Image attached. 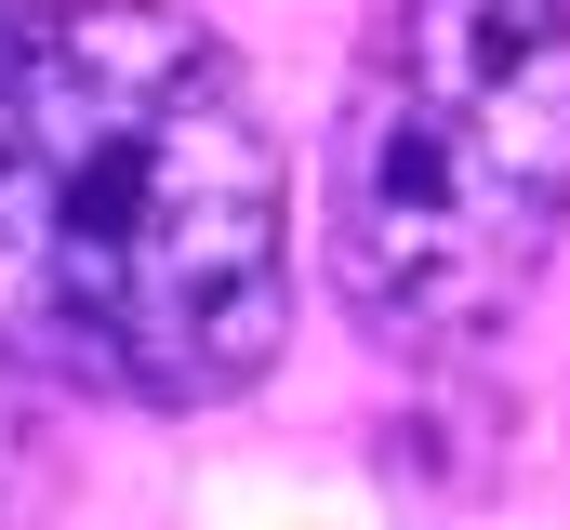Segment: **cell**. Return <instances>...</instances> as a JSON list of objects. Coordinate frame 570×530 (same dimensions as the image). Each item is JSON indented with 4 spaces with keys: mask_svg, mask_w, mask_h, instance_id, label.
Listing matches in <instances>:
<instances>
[{
    "mask_svg": "<svg viewBox=\"0 0 570 530\" xmlns=\"http://www.w3.org/2000/svg\"><path fill=\"white\" fill-rule=\"evenodd\" d=\"M13 13H27V0H0V40H13Z\"/></svg>",
    "mask_w": 570,
    "mask_h": 530,
    "instance_id": "obj_3",
    "label": "cell"
},
{
    "mask_svg": "<svg viewBox=\"0 0 570 530\" xmlns=\"http://www.w3.org/2000/svg\"><path fill=\"white\" fill-rule=\"evenodd\" d=\"M570 226V0H385L332 120L318 239L372 345H491Z\"/></svg>",
    "mask_w": 570,
    "mask_h": 530,
    "instance_id": "obj_2",
    "label": "cell"
},
{
    "mask_svg": "<svg viewBox=\"0 0 570 530\" xmlns=\"http://www.w3.org/2000/svg\"><path fill=\"white\" fill-rule=\"evenodd\" d=\"M292 332V159L186 0H27L0 40V359L199 411Z\"/></svg>",
    "mask_w": 570,
    "mask_h": 530,
    "instance_id": "obj_1",
    "label": "cell"
}]
</instances>
